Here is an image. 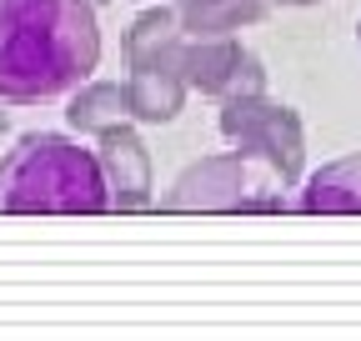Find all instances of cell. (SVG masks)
Returning a JSON list of instances; mask_svg holds the SVG:
<instances>
[{"label":"cell","instance_id":"4fadbf2b","mask_svg":"<svg viewBox=\"0 0 361 341\" xmlns=\"http://www.w3.org/2000/svg\"><path fill=\"white\" fill-rule=\"evenodd\" d=\"M281 6H316V0H281Z\"/></svg>","mask_w":361,"mask_h":341},{"label":"cell","instance_id":"8992f818","mask_svg":"<svg viewBox=\"0 0 361 341\" xmlns=\"http://www.w3.org/2000/svg\"><path fill=\"white\" fill-rule=\"evenodd\" d=\"M246 46L236 35H191L180 40V56H176V70L186 80V91H206V96H221L231 70L241 66Z\"/></svg>","mask_w":361,"mask_h":341},{"label":"cell","instance_id":"8fae6325","mask_svg":"<svg viewBox=\"0 0 361 341\" xmlns=\"http://www.w3.org/2000/svg\"><path fill=\"white\" fill-rule=\"evenodd\" d=\"M66 120H71V131H90V136H101L111 131V125L130 120V101H126V85L116 80H80L75 85V96L66 106Z\"/></svg>","mask_w":361,"mask_h":341},{"label":"cell","instance_id":"9c48e42d","mask_svg":"<svg viewBox=\"0 0 361 341\" xmlns=\"http://www.w3.org/2000/svg\"><path fill=\"white\" fill-rule=\"evenodd\" d=\"M180 40H186V30H180L176 11L171 6H151L126 30V66H176Z\"/></svg>","mask_w":361,"mask_h":341},{"label":"cell","instance_id":"277c9868","mask_svg":"<svg viewBox=\"0 0 361 341\" xmlns=\"http://www.w3.org/2000/svg\"><path fill=\"white\" fill-rule=\"evenodd\" d=\"M96 161H101V181H106L111 211H141V206H151V156H146V141L130 131V120L101 131Z\"/></svg>","mask_w":361,"mask_h":341},{"label":"cell","instance_id":"52a82bcc","mask_svg":"<svg viewBox=\"0 0 361 341\" xmlns=\"http://www.w3.org/2000/svg\"><path fill=\"white\" fill-rule=\"evenodd\" d=\"M126 101H130V120H176L186 106V80L176 66H130L126 80Z\"/></svg>","mask_w":361,"mask_h":341},{"label":"cell","instance_id":"30bf717a","mask_svg":"<svg viewBox=\"0 0 361 341\" xmlns=\"http://www.w3.org/2000/svg\"><path fill=\"white\" fill-rule=\"evenodd\" d=\"M266 6L271 0H171L180 30H191V35H231V30L261 20Z\"/></svg>","mask_w":361,"mask_h":341},{"label":"cell","instance_id":"5b68a950","mask_svg":"<svg viewBox=\"0 0 361 341\" xmlns=\"http://www.w3.org/2000/svg\"><path fill=\"white\" fill-rule=\"evenodd\" d=\"M246 191V156H206L176 176L166 206L171 211H236Z\"/></svg>","mask_w":361,"mask_h":341},{"label":"cell","instance_id":"9a60e30c","mask_svg":"<svg viewBox=\"0 0 361 341\" xmlns=\"http://www.w3.org/2000/svg\"><path fill=\"white\" fill-rule=\"evenodd\" d=\"M0 131H6V111H0Z\"/></svg>","mask_w":361,"mask_h":341},{"label":"cell","instance_id":"5bb4252c","mask_svg":"<svg viewBox=\"0 0 361 341\" xmlns=\"http://www.w3.org/2000/svg\"><path fill=\"white\" fill-rule=\"evenodd\" d=\"M356 46H361V20H356Z\"/></svg>","mask_w":361,"mask_h":341},{"label":"cell","instance_id":"ba28073f","mask_svg":"<svg viewBox=\"0 0 361 341\" xmlns=\"http://www.w3.org/2000/svg\"><path fill=\"white\" fill-rule=\"evenodd\" d=\"M301 211L311 216H346V211H361V156H341L331 166H322L306 181V191L296 196Z\"/></svg>","mask_w":361,"mask_h":341},{"label":"cell","instance_id":"3957f363","mask_svg":"<svg viewBox=\"0 0 361 341\" xmlns=\"http://www.w3.org/2000/svg\"><path fill=\"white\" fill-rule=\"evenodd\" d=\"M221 136L236 146V156L266 161L281 186L301 181L306 131H301V116L291 106H276L266 96H231V101H221Z\"/></svg>","mask_w":361,"mask_h":341},{"label":"cell","instance_id":"7a4b0ae2","mask_svg":"<svg viewBox=\"0 0 361 341\" xmlns=\"http://www.w3.org/2000/svg\"><path fill=\"white\" fill-rule=\"evenodd\" d=\"M0 211L6 216H96L111 211L101 161L56 131H30L0 156Z\"/></svg>","mask_w":361,"mask_h":341},{"label":"cell","instance_id":"7c38bea8","mask_svg":"<svg viewBox=\"0 0 361 341\" xmlns=\"http://www.w3.org/2000/svg\"><path fill=\"white\" fill-rule=\"evenodd\" d=\"M231 96H266V70H261V56H241V66L231 70V80H226V91L221 101H231Z\"/></svg>","mask_w":361,"mask_h":341},{"label":"cell","instance_id":"2e32d148","mask_svg":"<svg viewBox=\"0 0 361 341\" xmlns=\"http://www.w3.org/2000/svg\"><path fill=\"white\" fill-rule=\"evenodd\" d=\"M90 6H106V0H90Z\"/></svg>","mask_w":361,"mask_h":341},{"label":"cell","instance_id":"6da1fadb","mask_svg":"<svg viewBox=\"0 0 361 341\" xmlns=\"http://www.w3.org/2000/svg\"><path fill=\"white\" fill-rule=\"evenodd\" d=\"M101 66L90 0H0V101L35 106L71 96Z\"/></svg>","mask_w":361,"mask_h":341}]
</instances>
